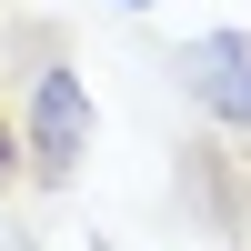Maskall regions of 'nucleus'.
<instances>
[{
	"label": "nucleus",
	"instance_id": "nucleus-3",
	"mask_svg": "<svg viewBox=\"0 0 251 251\" xmlns=\"http://www.w3.org/2000/svg\"><path fill=\"white\" fill-rule=\"evenodd\" d=\"M10 171H20V131L0 121V181H10Z\"/></svg>",
	"mask_w": 251,
	"mask_h": 251
},
{
	"label": "nucleus",
	"instance_id": "nucleus-4",
	"mask_svg": "<svg viewBox=\"0 0 251 251\" xmlns=\"http://www.w3.org/2000/svg\"><path fill=\"white\" fill-rule=\"evenodd\" d=\"M121 10H151V0H121Z\"/></svg>",
	"mask_w": 251,
	"mask_h": 251
},
{
	"label": "nucleus",
	"instance_id": "nucleus-2",
	"mask_svg": "<svg viewBox=\"0 0 251 251\" xmlns=\"http://www.w3.org/2000/svg\"><path fill=\"white\" fill-rule=\"evenodd\" d=\"M20 151H30L40 181H71V161L91 151V100H80L71 71H40L30 80V131H20Z\"/></svg>",
	"mask_w": 251,
	"mask_h": 251
},
{
	"label": "nucleus",
	"instance_id": "nucleus-1",
	"mask_svg": "<svg viewBox=\"0 0 251 251\" xmlns=\"http://www.w3.org/2000/svg\"><path fill=\"white\" fill-rule=\"evenodd\" d=\"M171 71H181V91H191L221 131H251V30H201V40H181Z\"/></svg>",
	"mask_w": 251,
	"mask_h": 251
}]
</instances>
